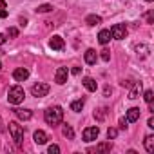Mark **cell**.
Instances as JSON below:
<instances>
[{"label":"cell","instance_id":"obj_19","mask_svg":"<svg viewBox=\"0 0 154 154\" xmlns=\"http://www.w3.org/2000/svg\"><path fill=\"white\" fill-rule=\"evenodd\" d=\"M111 149H112V143L111 141H105V143H100L94 149H91V152H109Z\"/></svg>","mask_w":154,"mask_h":154},{"label":"cell","instance_id":"obj_15","mask_svg":"<svg viewBox=\"0 0 154 154\" xmlns=\"http://www.w3.org/2000/svg\"><path fill=\"white\" fill-rule=\"evenodd\" d=\"M98 42H100L102 45L109 44V42H111V31H109V29H102V31L98 33Z\"/></svg>","mask_w":154,"mask_h":154},{"label":"cell","instance_id":"obj_9","mask_svg":"<svg viewBox=\"0 0 154 154\" xmlns=\"http://www.w3.org/2000/svg\"><path fill=\"white\" fill-rule=\"evenodd\" d=\"M49 47H51L53 51H62V49L65 47V42H63V38H62V36L54 35V36L49 40Z\"/></svg>","mask_w":154,"mask_h":154},{"label":"cell","instance_id":"obj_29","mask_svg":"<svg viewBox=\"0 0 154 154\" xmlns=\"http://www.w3.org/2000/svg\"><path fill=\"white\" fill-rule=\"evenodd\" d=\"M47 152H49V154H58V152H60V147H58V145H49Z\"/></svg>","mask_w":154,"mask_h":154},{"label":"cell","instance_id":"obj_13","mask_svg":"<svg viewBox=\"0 0 154 154\" xmlns=\"http://www.w3.org/2000/svg\"><path fill=\"white\" fill-rule=\"evenodd\" d=\"M33 140H35V143H36V145H44V143H47V140H49V138H47V134H45L44 131H40V129H38V131L33 134Z\"/></svg>","mask_w":154,"mask_h":154},{"label":"cell","instance_id":"obj_27","mask_svg":"<svg viewBox=\"0 0 154 154\" xmlns=\"http://www.w3.org/2000/svg\"><path fill=\"white\" fill-rule=\"evenodd\" d=\"M8 36L17 38V36H18V29H17V27H8Z\"/></svg>","mask_w":154,"mask_h":154},{"label":"cell","instance_id":"obj_5","mask_svg":"<svg viewBox=\"0 0 154 154\" xmlns=\"http://www.w3.org/2000/svg\"><path fill=\"white\" fill-rule=\"evenodd\" d=\"M49 85L47 84H44V82H38V84H35L33 87H31V94L33 96H36V98H44V96H47L49 94Z\"/></svg>","mask_w":154,"mask_h":154},{"label":"cell","instance_id":"obj_6","mask_svg":"<svg viewBox=\"0 0 154 154\" xmlns=\"http://www.w3.org/2000/svg\"><path fill=\"white\" fill-rule=\"evenodd\" d=\"M98 136H100V129L98 127H87V129H84V134H82L84 141H87V143L94 141Z\"/></svg>","mask_w":154,"mask_h":154},{"label":"cell","instance_id":"obj_2","mask_svg":"<svg viewBox=\"0 0 154 154\" xmlns=\"http://www.w3.org/2000/svg\"><path fill=\"white\" fill-rule=\"evenodd\" d=\"M24 98H26V91H24L20 85L9 87V91H8V102H9L11 105H20V103L24 102Z\"/></svg>","mask_w":154,"mask_h":154},{"label":"cell","instance_id":"obj_23","mask_svg":"<svg viewBox=\"0 0 154 154\" xmlns=\"http://www.w3.org/2000/svg\"><path fill=\"white\" fill-rule=\"evenodd\" d=\"M143 100H145L147 103H152V100H154V91H152V89H147V91L143 93Z\"/></svg>","mask_w":154,"mask_h":154},{"label":"cell","instance_id":"obj_11","mask_svg":"<svg viewBox=\"0 0 154 154\" xmlns=\"http://www.w3.org/2000/svg\"><path fill=\"white\" fill-rule=\"evenodd\" d=\"M140 114H141L140 107H131V109L127 111V122H129V123L138 122V120H140Z\"/></svg>","mask_w":154,"mask_h":154},{"label":"cell","instance_id":"obj_8","mask_svg":"<svg viewBox=\"0 0 154 154\" xmlns=\"http://www.w3.org/2000/svg\"><path fill=\"white\" fill-rule=\"evenodd\" d=\"M13 78H15L17 82H26V80L29 78V69H26V67H17V69L13 71Z\"/></svg>","mask_w":154,"mask_h":154},{"label":"cell","instance_id":"obj_20","mask_svg":"<svg viewBox=\"0 0 154 154\" xmlns=\"http://www.w3.org/2000/svg\"><path fill=\"white\" fill-rule=\"evenodd\" d=\"M85 24L91 26V27H93V26H100V24H102V17H98V15H89V17L85 18Z\"/></svg>","mask_w":154,"mask_h":154},{"label":"cell","instance_id":"obj_7","mask_svg":"<svg viewBox=\"0 0 154 154\" xmlns=\"http://www.w3.org/2000/svg\"><path fill=\"white\" fill-rule=\"evenodd\" d=\"M67 78H69V69L67 67H58L56 69V74H54V82L58 85H63L67 82Z\"/></svg>","mask_w":154,"mask_h":154},{"label":"cell","instance_id":"obj_34","mask_svg":"<svg viewBox=\"0 0 154 154\" xmlns=\"http://www.w3.org/2000/svg\"><path fill=\"white\" fill-rule=\"evenodd\" d=\"M18 22H20V26H22V27H26V24H27V18L20 17V20H18Z\"/></svg>","mask_w":154,"mask_h":154},{"label":"cell","instance_id":"obj_4","mask_svg":"<svg viewBox=\"0 0 154 154\" xmlns=\"http://www.w3.org/2000/svg\"><path fill=\"white\" fill-rule=\"evenodd\" d=\"M109 31H111V38H114V40H123L129 33L125 24H114Z\"/></svg>","mask_w":154,"mask_h":154},{"label":"cell","instance_id":"obj_31","mask_svg":"<svg viewBox=\"0 0 154 154\" xmlns=\"http://www.w3.org/2000/svg\"><path fill=\"white\" fill-rule=\"evenodd\" d=\"M71 72H72L74 76H78V74L82 72V69H80V67H72V71H71Z\"/></svg>","mask_w":154,"mask_h":154},{"label":"cell","instance_id":"obj_32","mask_svg":"<svg viewBox=\"0 0 154 154\" xmlns=\"http://www.w3.org/2000/svg\"><path fill=\"white\" fill-rule=\"evenodd\" d=\"M154 20H152V11H149L147 13V24H152Z\"/></svg>","mask_w":154,"mask_h":154},{"label":"cell","instance_id":"obj_14","mask_svg":"<svg viewBox=\"0 0 154 154\" xmlns=\"http://www.w3.org/2000/svg\"><path fill=\"white\" fill-rule=\"evenodd\" d=\"M15 114H17V118H20L24 122H27V120L33 118V112L29 109H15Z\"/></svg>","mask_w":154,"mask_h":154},{"label":"cell","instance_id":"obj_22","mask_svg":"<svg viewBox=\"0 0 154 154\" xmlns=\"http://www.w3.org/2000/svg\"><path fill=\"white\" fill-rule=\"evenodd\" d=\"M62 134H63L67 140H72V138H74V131H72V127H71V125H67V123L63 125V129H62Z\"/></svg>","mask_w":154,"mask_h":154},{"label":"cell","instance_id":"obj_24","mask_svg":"<svg viewBox=\"0 0 154 154\" xmlns=\"http://www.w3.org/2000/svg\"><path fill=\"white\" fill-rule=\"evenodd\" d=\"M8 17V6H6V0H0V18H6Z\"/></svg>","mask_w":154,"mask_h":154},{"label":"cell","instance_id":"obj_30","mask_svg":"<svg viewBox=\"0 0 154 154\" xmlns=\"http://www.w3.org/2000/svg\"><path fill=\"white\" fill-rule=\"evenodd\" d=\"M127 123H129L127 118H120V127H122V129H127Z\"/></svg>","mask_w":154,"mask_h":154},{"label":"cell","instance_id":"obj_17","mask_svg":"<svg viewBox=\"0 0 154 154\" xmlns=\"http://www.w3.org/2000/svg\"><path fill=\"white\" fill-rule=\"evenodd\" d=\"M107 114H109V109L107 107H100L98 111H94V120L96 122H103L107 118Z\"/></svg>","mask_w":154,"mask_h":154},{"label":"cell","instance_id":"obj_33","mask_svg":"<svg viewBox=\"0 0 154 154\" xmlns=\"http://www.w3.org/2000/svg\"><path fill=\"white\" fill-rule=\"evenodd\" d=\"M6 40H8V38H6V35L0 33V45H4V44H6Z\"/></svg>","mask_w":154,"mask_h":154},{"label":"cell","instance_id":"obj_18","mask_svg":"<svg viewBox=\"0 0 154 154\" xmlns=\"http://www.w3.org/2000/svg\"><path fill=\"white\" fill-rule=\"evenodd\" d=\"M143 145H145V150L152 154V152H154V136H152V134L145 136V140H143Z\"/></svg>","mask_w":154,"mask_h":154},{"label":"cell","instance_id":"obj_28","mask_svg":"<svg viewBox=\"0 0 154 154\" xmlns=\"http://www.w3.org/2000/svg\"><path fill=\"white\" fill-rule=\"evenodd\" d=\"M100 56H102V60H103V62H109V60H111V51H109V49H103Z\"/></svg>","mask_w":154,"mask_h":154},{"label":"cell","instance_id":"obj_1","mask_svg":"<svg viewBox=\"0 0 154 154\" xmlns=\"http://www.w3.org/2000/svg\"><path fill=\"white\" fill-rule=\"evenodd\" d=\"M44 120H45V123H47V125H51V127L60 125V123H62V120H63V109H62L60 105L49 107V109L44 112Z\"/></svg>","mask_w":154,"mask_h":154},{"label":"cell","instance_id":"obj_25","mask_svg":"<svg viewBox=\"0 0 154 154\" xmlns=\"http://www.w3.org/2000/svg\"><path fill=\"white\" fill-rule=\"evenodd\" d=\"M49 11H53V6H49V4H42L36 8V13H49Z\"/></svg>","mask_w":154,"mask_h":154},{"label":"cell","instance_id":"obj_38","mask_svg":"<svg viewBox=\"0 0 154 154\" xmlns=\"http://www.w3.org/2000/svg\"><path fill=\"white\" fill-rule=\"evenodd\" d=\"M0 71H2V62H0Z\"/></svg>","mask_w":154,"mask_h":154},{"label":"cell","instance_id":"obj_3","mask_svg":"<svg viewBox=\"0 0 154 154\" xmlns=\"http://www.w3.org/2000/svg\"><path fill=\"white\" fill-rule=\"evenodd\" d=\"M8 129H9V134H11V138L15 140V143L20 147L22 141H24V127L18 125V122H9V123H8Z\"/></svg>","mask_w":154,"mask_h":154},{"label":"cell","instance_id":"obj_10","mask_svg":"<svg viewBox=\"0 0 154 154\" xmlns=\"http://www.w3.org/2000/svg\"><path fill=\"white\" fill-rule=\"evenodd\" d=\"M129 87H131V91H129V98H131V100H136V98L141 94V82H132Z\"/></svg>","mask_w":154,"mask_h":154},{"label":"cell","instance_id":"obj_16","mask_svg":"<svg viewBox=\"0 0 154 154\" xmlns=\"http://www.w3.org/2000/svg\"><path fill=\"white\" fill-rule=\"evenodd\" d=\"M84 58H85V63L94 65L98 56H96V51H94V49H87V51H85V54H84Z\"/></svg>","mask_w":154,"mask_h":154},{"label":"cell","instance_id":"obj_35","mask_svg":"<svg viewBox=\"0 0 154 154\" xmlns=\"http://www.w3.org/2000/svg\"><path fill=\"white\" fill-rule=\"evenodd\" d=\"M147 125H149L150 129H154V118H152V116L149 118V122H147Z\"/></svg>","mask_w":154,"mask_h":154},{"label":"cell","instance_id":"obj_26","mask_svg":"<svg viewBox=\"0 0 154 154\" xmlns=\"http://www.w3.org/2000/svg\"><path fill=\"white\" fill-rule=\"evenodd\" d=\"M118 136V129H114V127H109V131H107V138L109 140H114Z\"/></svg>","mask_w":154,"mask_h":154},{"label":"cell","instance_id":"obj_36","mask_svg":"<svg viewBox=\"0 0 154 154\" xmlns=\"http://www.w3.org/2000/svg\"><path fill=\"white\" fill-rule=\"evenodd\" d=\"M4 129V123H2V118H0V131H2Z\"/></svg>","mask_w":154,"mask_h":154},{"label":"cell","instance_id":"obj_37","mask_svg":"<svg viewBox=\"0 0 154 154\" xmlns=\"http://www.w3.org/2000/svg\"><path fill=\"white\" fill-rule=\"evenodd\" d=\"M145 2H154V0H145Z\"/></svg>","mask_w":154,"mask_h":154},{"label":"cell","instance_id":"obj_21","mask_svg":"<svg viewBox=\"0 0 154 154\" xmlns=\"http://www.w3.org/2000/svg\"><path fill=\"white\" fill-rule=\"evenodd\" d=\"M84 105H85V100H84V98H80V100H74V102L71 103V111H74V112H80V111L84 109Z\"/></svg>","mask_w":154,"mask_h":154},{"label":"cell","instance_id":"obj_12","mask_svg":"<svg viewBox=\"0 0 154 154\" xmlns=\"http://www.w3.org/2000/svg\"><path fill=\"white\" fill-rule=\"evenodd\" d=\"M82 84H84V87H85L89 93H94V91L98 89V84H96V80H94V78H91V76H85V78L82 80Z\"/></svg>","mask_w":154,"mask_h":154}]
</instances>
